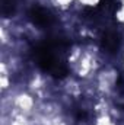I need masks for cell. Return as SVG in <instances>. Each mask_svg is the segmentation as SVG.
<instances>
[{"label":"cell","mask_w":124,"mask_h":125,"mask_svg":"<svg viewBox=\"0 0 124 125\" xmlns=\"http://www.w3.org/2000/svg\"><path fill=\"white\" fill-rule=\"evenodd\" d=\"M118 45H120V36L117 35V32L107 31L102 35V47H104L107 51L114 52V51H117Z\"/></svg>","instance_id":"obj_2"},{"label":"cell","mask_w":124,"mask_h":125,"mask_svg":"<svg viewBox=\"0 0 124 125\" xmlns=\"http://www.w3.org/2000/svg\"><path fill=\"white\" fill-rule=\"evenodd\" d=\"M99 9H101V12H115L118 7H120V1L118 0H101L99 1V6H98Z\"/></svg>","instance_id":"obj_3"},{"label":"cell","mask_w":124,"mask_h":125,"mask_svg":"<svg viewBox=\"0 0 124 125\" xmlns=\"http://www.w3.org/2000/svg\"><path fill=\"white\" fill-rule=\"evenodd\" d=\"M29 18L32 19L34 23L39 25V26H48L53 23V16L48 10L39 7V6H35L29 10Z\"/></svg>","instance_id":"obj_1"}]
</instances>
